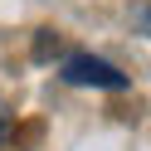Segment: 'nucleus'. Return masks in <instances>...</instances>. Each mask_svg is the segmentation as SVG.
Wrapping results in <instances>:
<instances>
[{
	"mask_svg": "<svg viewBox=\"0 0 151 151\" xmlns=\"http://www.w3.org/2000/svg\"><path fill=\"white\" fill-rule=\"evenodd\" d=\"M0 137H5V112H0Z\"/></svg>",
	"mask_w": 151,
	"mask_h": 151,
	"instance_id": "f03ea898",
	"label": "nucleus"
},
{
	"mask_svg": "<svg viewBox=\"0 0 151 151\" xmlns=\"http://www.w3.org/2000/svg\"><path fill=\"white\" fill-rule=\"evenodd\" d=\"M63 78L83 83V88H127V73H117L112 63L93 59V54H73V59L63 63Z\"/></svg>",
	"mask_w": 151,
	"mask_h": 151,
	"instance_id": "f257e3e1",
	"label": "nucleus"
}]
</instances>
